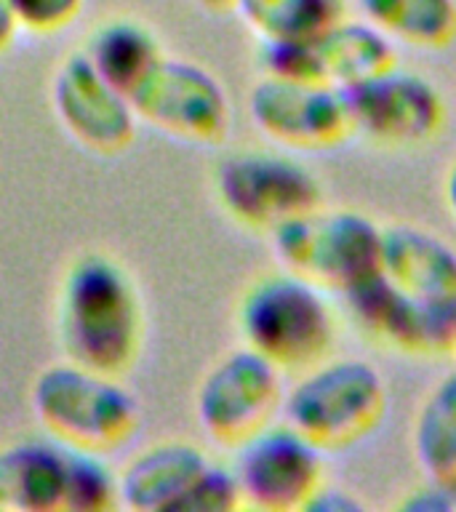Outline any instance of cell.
<instances>
[{"label": "cell", "instance_id": "1", "mask_svg": "<svg viewBox=\"0 0 456 512\" xmlns=\"http://www.w3.org/2000/svg\"><path fill=\"white\" fill-rule=\"evenodd\" d=\"M144 331L147 320L134 275L115 256L99 251L72 259L56 299L64 358L123 379L142 355Z\"/></svg>", "mask_w": 456, "mask_h": 512}, {"label": "cell", "instance_id": "2", "mask_svg": "<svg viewBox=\"0 0 456 512\" xmlns=\"http://www.w3.org/2000/svg\"><path fill=\"white\" fill-rule=\"evenodd\" d=\"M235 328L240 344L275 363L283 374H299L334 355L339 320L326 288L280 267L243 288Z\"/></svg>", "mask_w": 456, "mask_h": 512}, {"label": "cell", "instance_id": "3", "mask_svg": "<svg viewBox=\"0 0 456 512\" xmlns=\"http://www.w3.org/2000/svg\"><path fill=\"white\" fill-rule=\"evenodd\" d=\"M32 411L46 435L96 454L118 451L139 430V400L120 376L102 374L64 358L43 368L30 390Z\"/></svg>", "mask_w": 456, "mask_h": 512}, {"label": "cell", "instance_id": "4", "mask_svg": "<svg viewBox=\"0 0 456 512\" xmlns=\"http://www.w3.org/2000/svg\"><path fill=\"white\" fill-rule=\"evenodd\" d=\"M387 400L390 392L379 368L368 360L328 355L288 384L280 419L323 451H339L382 424Z\"/></svg>", "mask_w": 456, "mask_h": 512}, {"label": "cell", "instance_id": "5", "mask_svg": "<svg viewBox=\"0 0 456 512\" xmlns=\"http://www.w3.org/2000/svg\"><path fill=\"white\" fill-rule=\"evenodd\" d=\"M382 224L352 208H315L278 224L270 235L283 270L344 296L379 272Z\"/></svg>", "mask_w": 456, "mask_h": 512}, {"label": "cell", "instance_id": "6", "mask_svg": "<svg viewBox=\"0 0 456 512\" xmlns=\"http://www.w3.org/2000/svg\"><path fill=\"white\" fill-rule=\"evenodd\" d=\"M120 507L134 512H230L240 491L230 464L187 440L136 451L118 472Z\"/></svg>", "mask_w": 456, "mask_h": 512}, {"label": "cell", "instance_id": "7", "mask_svg": "<svg viewBox=\"0 0 456 512\" xmlns=\"http://www.w3.org/2000/svg\"><path fill=\"white\" fill-rule=\"evenodd\" d=\"M214 195L232 222L256 232L323 206V182L307 163L278 150H235L214 168Z\"/></svg>", "mask_w": 456, "mask_h": 512}, {"label": "cell", "instance_id": "8", "mask_svg": "<svg viewBox=\"0 0 456 512\" xmlns=\"http://www.w3.org/2000/svg\"><path fill=\"white\" fill-rule=\"evenodd\" d=\"M230 467L240 507L262 512L307 510L326 483V451L286 419H275L232 446Z\"/></svg>", "mask_w": 456, "mask_h": 512}, {"label": "cell", "instance_id": "9", "mask_svg": "<svg viewBox=\"0 0 456 512\" xmlns=\"http://www.w3.org/2000/svg\"><path fill=\"white\" fill-rule=\"evenodd\" d=\"M283 371L246 344L224 352L211 363L198 390L195 416L208 438L219 446H238L283 414Z\"/></svg>", "mask_w": 456, "mask_h": 512}, {"label": "cell", "instance_id": "10", "mask_svg": "<svg viewBox=\"0 0 456 512\" xmlns=\"http://www.w3.org/2000/svg\"><path fill=\"white\" fill-rule=\"evenodd\" d=\"M136 118L184 142L219 144L230 131V96L203 64L163 56L131 94Z\"/></svg>", "mask_w": 456, "mask_h": 512}, {"label": "cell", "instance_id": "11", "mask_svg": "<svg viewBox=\"0 0 456 512\" xmlns=\"http://www.w3.org/2000/svg\"><path fill=\"white\" fill-rule=\"evenodd\" d=\"M352 134L384 147H419L446 126V99L430 78L392 64L390 70L344 88Z\"/></svg>", "mask_w": 456, "mask_h": 512}, {"label": "cell", "instance_id": "12", "mask_svg": "<svg viewBox=\"0 0 456 512\" xmlns=\"http://www.w3.org/2000/svg\"><path fill=\"white\" fill-rule=\"evenodd\" d=\"M248 115L283 150H331L352 136L350 104L334 83L262 78L248 94Z\"/></svg>", "mask_w": 456, "mask_h": 512}, {"label": "cell", "instance_id": "13", "mask_svg": "<svg viewBox=\"0 0 456 512\" xmlns=\"http://www.w3.org/2000/svg\"><path fill=\"white\" fill-rule=\"evenodd\" d=\"M51 102L64 131L96 155H120L136 139V112L123 91L91 67L83 51L64 56L51 80Z\"/></svg>", "mask_w": 456, "mask_h": 512}, {"label": "cell", "instance_id": "14", "mask_svg": "<svg viewBox=\"0 0 456 512\" xmlns=\"http://www.w3.org/2000/svg\"><path fill=\"white\" fill-rule=\"evenodd\" d=\"M352 318L390 350L406 355H448L456 350V302H422L376 272L342 296Z\"/></svg>", "mask_w": 456, "mask_h": 512}, {"label": "cell", "instance_id": "15", "mask_svg": "<svg viewBox=\"0 0 456 512\" xmlns=\"http://www.w3.org/2000/svg\"><path fill=\"white\" fill-rule=\"evenodd\" d=\"M379 275L422 302H456V248L419 224L384 227Z\"/></svg>", "mask_w": 456, "mask_h": 512}, {"label": "cell", "instance_id": "16", "mask_svg": "<svg viewBox=\"0 0 456 512\" xmlns=\"http://www.w3.org/2000/svg\"><path fill=\"white\" fill-rule=\"evenodd\" d=\"M64 472L67 446L51 435H32L0 446V510H62Z\"/></svg>", "mask_w": 456, "mask_h": 512}, {"label": "cell", "instance_id": "17", "mask_svg": "<svg viewBox=\"0 0 456 512\" xmlns=\"http://www.w3.org/2000/svg\"><path fill=\"white\" fill-rule=\"evenodd\" d=\"M80 51L86 54L91 67L128 99L166 56L158 35L147 24L128 16H115L96 24Z\"/></svg>", "mask_w": 456, "mask_h": 512}, {"label": "cell", "instance_id": "18", "mask_svg": "<svg viewBox=\"0 0 456 512\" xmlns=\"http://www.w3.org/2000/svg\"><path fill=\"white\" fill-rule=\"evenodd\" d=\"M355 8L395 46L443 51L456 40V0H355Z\"/></svg>", "mask_w": 456, "mask_h": 512}, {"label": "cell", "instance_id": "19", "mask_svg": "<svg viewBox=\"0 0 456 512\" xmlns=\"http://www.w3.org/2000/svg\"><path fill=\"white\" fill-rule=\"evenodd\" d=\"M320 56L328 83L352 88L398 64V46L363 16H344L320 38Z\"/></svg>", "mask_w": 456, "mask_h": 512}, {"label": "cell", "instance_id": "20", "mask_svg": "<svg viewBox=\"0 0 456 512\" xmlns=\"http://www.w3.org/2000/svg\"><path fill=\"white\" fill-rule=\"evenodd\" d=\"M411 448L427 478L448 480L456 472V371L438 376L419 400Z\"/></svg>", "mask_w": 456, "mask_h": 512}, {"label": "cell", "instance_id": "21", "mask_svg": "<svg viewBox=\"0 0 456 512\" xmlns=\"http://www.w3.org/2000/svg\"><path fill=\"white\" fill-rule=\"evenodd\" d=\"M243 22L259 38L320 40L347 16L344 0H238Z\"/></svg>", "mask_w": 456, "mask_h": 512}, {"label": "cell", "instance_id": "22", "mask_svg": "<svg viewBox=\"0 0 456 512\" xmlns=\"http://www.w3.org/2000/svg\"><path fill=\"white\" fill-rule=\"evenodd\" d=\"M115 507H120L118 472L104 462V454L67 446L62 510L107 512Z\"/></svg>", "mask_w": 456, "mask_h": 512}, {"label": "cell", "instance_id": "23", "mask_svg": "<svg viewBox=\"0 0 456 512\" xmlns=\"http://www.w3.org/2000/svg\"><path fill=\"white\" fill-rule=\"evenodd\" d=\"M256 62L267 78L296 80V83H315L326 80L320 40H291V38H259Z\"/></svg>", "mask_w": 456, "mask_h": 512}, {"label": "cell", "instance_id": "24", "mask_svg": "<svg viewBox=\"0 0 456 512\" xmlns=\"http://www.w3.org/2000/svg\"><path fill=\"white\" fill-rule=\"evenodd\" d=\"M83 3L86 0H11L19 27L32 35H51L70 27L83 11Z\"/></svg>", "mask_w": 456, "mask_h": 512}, {"label": "cell", "instance_id": "25", "mask_svg": "<svg viewBox=\"0 0 456 512\" xmlns=\"http://www.w3.org/2000/svg\"><path fill=\"white\" fill-rule=\"evenodd\" d=\"M403 507L411 512H448L456 510L454 499L448 494L446 483H440V480L427 478V486L414 488L408 499L403 502Z\"/></svg>", "mask_w": 456, "mask_h": 512}, {"label": "cell", "instance_id": "26", "mask_svg": "<svg viewBox=\"0 0 456 512\" xmlns=\"http://www.w3.org/2000/svg\"><path fill=\"white\" fill-rule=\"evenodd\" d=\"M307 510L355 512V510H363V502H360L358 496H352L347 488L328 486V483H323L318 494L312 496V502L307 504Z\"/></svg>", "mask_w": 456, "mask_h": 512}, {"label": "cell", "instance_id": "27", "mask_svg": "<svg viewBox=\"0 0 456 512\" xmlns=\"http://www.w3.org/2000/svg\"><path fill=\"white\" fill-rule=\"evenodd\" d=\"M19 32H22V27L16 22L11 0H0V54H6L8 48L14 46Z\"/></svg>", "mask_w": 456, "mask_h": 512}, {"label": "cell", "instance_id": "28", "mask_svg": "<svg viewBox=\"0 0 456 512\" xmlns=\"http://www.w3.org/2000/svg\"><path fill=\"white\" fill-rule=\"evenodd\" d=\"M443 200H446L448 214L454 216L456 222V160L448 166L446 179H443Z\"/></svg>", "mask_w": 456, "mask_h": 512}, {"label": "cell", "instance_id": "29", "mask_svg": "<svg viewBox=\"0 0 456 512\" xmlns=\"http://www.w3.org/2000/svg\"><path fill=\"white\" fill-rule=\"evenodd\" d=\"M200 8L206 11H214V14H227V11H235L238 0H195Z\"/></svg>", "mask_w": 456, "mask_h": 512}, {"label": "cell", "instance_id": "30", "mask_svg": "<svg viewBox=\"0 0 456 512\" xmlns=\"http://www.w3.org/2000/svg\"><path fill=\"white\" fill-rule=\"evenodd\" d=\"M440 483H446L448 494H451V499H454V507H456V472L448 480H440Z\"/></svg>", "mask_w": 456, "mask_h": 512}, {"label": "cell", "instance_id": "31", "mask_svg": "<svg viewBox=\"0 0 456 512\" xmlns=\"http://www.w3.org/2000/svg\"><path fill=\"white\" fill-rule=\"evenodd\" d=\"M454 352H456V350H454Z\"/></svg>", "mask_w": 456, "mask_h": 512}]
</instances>
